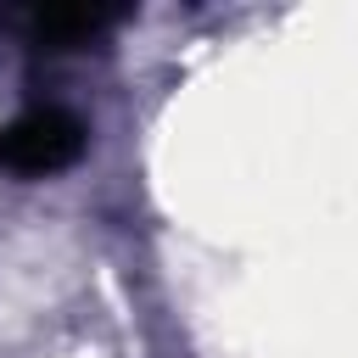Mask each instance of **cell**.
I'll return each mask as SVG.
<instances>
[{"instance_id": "obj_1", "label": "cell", "mask_w": 358, "mask_h": 358, "mask_svg": "<svg viewBox=\"0 0 358 358\" xmlns=\"http://www.w3.org/2000/svg\"><path fill=\"white\" fill-rule=\"evenodd\" d=\"M84 157V123L62 106L22 112L0 129V168L11 173H62Z\"/></svg>"}, {"instance_id": "obj_2", "label": "cell", "mask_w": 358, "mask_h": 358, "mask_svg": "<svg viewBox=\"0 0 358 358\" xmlns=\"http://www.w3.org/2000/svg\"><path fill=\"white\" fill-rule=\"evenodd\" d=\"M106 22H112L106 11H39L34 17V34L50 39V45H73V39H84V34L106 28Z\"/></svg>"}]
</instances>
